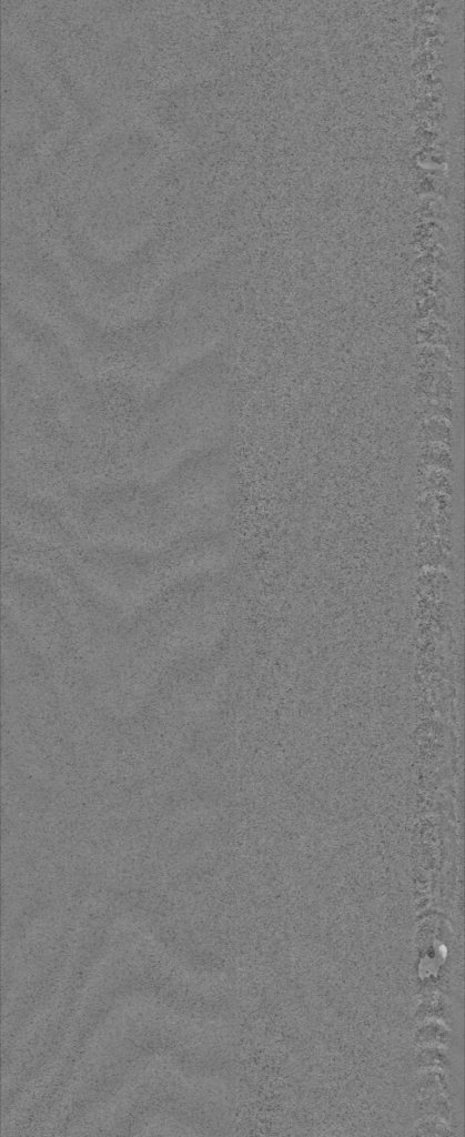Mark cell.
<instances>
[{
  "instance_id": "6da1fadb",
  "label": "cell",
  "mask_w": 465,
  "mask_h": 1137,
  "mask_svg": "<svg viewBox=\"0 0 465 1137\" xmlns=\"http://www.w3.org/2000/svg\"><path fill=\"white\" fill-rule=\"evenodd\" d=\"M231 394L223 364L210 354L170 373L144 411L139 465L148 473L224 445L231 431Z\"/></svg>"
}]
</instances>
